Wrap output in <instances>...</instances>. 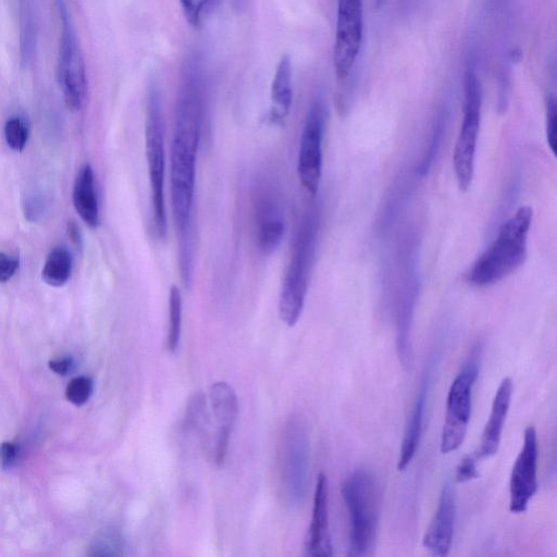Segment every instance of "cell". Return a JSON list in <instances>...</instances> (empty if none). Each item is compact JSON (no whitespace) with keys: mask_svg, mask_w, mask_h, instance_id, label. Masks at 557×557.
<instances>
[{"mask_svg":"<svg viewBox=\"0 0 557 557\" xmlns=\"http://www.w3.org/2000/svg\"><path fill=\"white\" fill-rule=\"evenodd\" d=\"M206 112V72L200 54L185 61L177 90L170 154L171 198L178 242V267L185 287L194 275L193 216L196 158Z\"/></svg>","mask_w":557,"mask_h":557,"instance_id":"1","label":"cell"},{"mask_svg":"<svg viewBox=\"0 0 557 557\" xmlns=\"http://www.w3.org/2000/svg\"><path fill=\"white\" fill-rule=\"evenodd\" d=\"M532 218V208L522 206L504 222L495 240L467 273L466 280L469 284L478 287L492 285L507 277L524 263Z\"/></svg>","mask_w":557,"mask_h":557,"instance_id":"2","label":"cell"},{"mask_svg":"<svg viewBox=\"0 0 557 557\" xmlns=\"http://www.w3.org/2000/svg\"><path fill=\"white\" fill-rule=\"evenodd\" d=\"M342 496L350 521L349 555H373L382 508V488L368 469L352 471L343 482Z\"/></svg>","mask_w":557,"mask_h":557,"instance_id":"3","label":"cell"},{"mask_svg":"<svg viewBox=\"0 0 557 557\" xmlns=\"http://www.w3.org/2000/svg\"><path fill=\"white\" fill-rule=\"evenodd\" d=\"M319 211L309 209L298 227L278 296V314L294 326L302 312L319 234Z\"/></svg>","mask_w":557,"mask_h":557,"instance_id":"4","label":"cell"},{"mask_svg":"<svg viewBox=\"0 0 557 557\" xmlns=\"http://www.w3.org/2000/svg\"><path fill=\"white\" fill-rule=\"evenodd\" d=\"M145 149L150 186L153 228L157 237L166 236L168 219L164 199L165 149L164 121L159 84L151 79L146 95Z\"/></svg>","mask_w":557,"mask_h":557,"instance_id":"5","label":"cell"},{"mask_svg":"<svg viewBox=\"0 0 557 557\" xmlns=\"http://www.w3.org/2000/svg\"><path fill=\"white\" fill-rule=\"evenodd\" d=\"M481 356L482 344L476 343L450 384L440 443L443 454L456 450L465 440L471 414L472 388L479 375Z\"/></svg>","mask_w":557,"mask_h":557,"instance_id":"6","label":"cell"},{"mask_svg":"<svg viewBox=\"0 0 557 557\" xmlns=\"http://www.w3.org/2000/svg\"><path fill=\"white\" fill-rule=\"evenodd\" d=\"M481 108V84L475 69L469 65L463 78L462 121L453 151V164L460 191L468 190L473 177Z\"/></svg>","mask_w":557,"mask_h":557,"instance_id":"7","label":"cell"},{"mask_svg":"<svg viewBox=\"0 0 557 557\" xmlns=\"http://www.w3.org/2000/svg\"><path fill=\"white\" fill-rule=\"evenodd\" d=\"M280 447L283 494L289 505L296 506L305 499L309 467L308 431L300 417L289 418L284 426Z\"/></svg>","mask_w":557,"mask_h":557,"instance_id":"8","label":"cell"},{"mask_svg":"<svg viewBox=\"0 0 557 557\" xmlns=\"http://www.w3.org/2000/svg\"><path fill=\"white\" fill-rule=\"evenodd\" d=\"M326 109L321 98L314 99L305 117L299 140L297 174L304 188L314 196L322 175V143Z\"/></svg>","mask_w":557,"mask_h":557,"instance_id":"9","label":"cell"},{"mask_svg":"<svg viewBox=\"0 0 557 557\" xmlns=\"http://www.w3.org/2000/svg\"><path fill=\"white\" fill-rule=\"evenodd\" d=\"M336 27L333 47L334 72L345 81L356 63L363 37L362 0H336Z\"/></svg>","mask_w":557,"mask_h":557,"instance_id":"10","label":"cell"},{"mask_svg":"<svg viewBox=\"0 0 557 557\" xmlns=\"http://www.w3.org/2000/svg\"><path fill=\"white\" fill-rule=\"evenodd\" d=\"M252 207L257 247L262 255L269 256L282 243L285 220L278 191L265 177L253 185Z\"/></svg>","mask_w":557,"mask_h":557,"instance_id":"11","label":"cell"},{"mask_svg":"<svg viewBox=\"0 0 557 557\" xmlns=\"http://www.w3.org/2000/svg\"><path fill=\"white\" fill-rule=\"evenodd\" d=\"M62 25L58 61L59 83L67 107L81 110L86 100L87 78L82 51L63 5Z\"/></svg>","mask_w":557,"mask_h":557,"instance_id":"12","label":"cell"},{"mask_svg":"<svg viewBox=\"0 0 557 557\" xmlns=\"http://www.w3.org/2000/svg\"><path fill=\"white\" fill-rule=\"evenodd\" d=\"M537 437L533 425L524 430L523 445L511 469L509 480V510L524 512L537 491Z\"/></svg>","mask_w":557,"mask_h":557,"instance_id":"13","label":"cell"},{"mask_svg":"<svg viewBox=\"0 0 557 557\" xmlns=\"http://www.w3.org/2000/svg\"><path fill=\"white\" fill-rule=\"evenodd\" d=\"M208 400L215 428L207 445L213 462L221 465L226 456L230 435L237 417V396L231 385L216 382L209 389Z\"/></svg>","mask_w":557,"mask_h":557,"instance_id":"14","label":"cell"},{"mask_svg":"<svg viewBox=\"0 0 557 557\" xmlns=\"http://www.w3.org/2000/svg\"><path fill=\"white\" fill-rule=\"evenodd\" d=\"M456 517V498L453 486L449 483L444 484L436 510L423 536V547L436 557L448 555Z\"/></svg>","mask_w":557,"mask_h":557,"instance_id":"15","label":"cell"},{"mask_svg":"<svg viewBox=\"0 0 557 557\" xmlns=\"http://www.w3.org/2000/svg\"><path fill=\"white\" fill-rule=\"evenodd\" d=\"M306 554L311 557L333 556V545L329 527L327 480L319 473L315 483L311 521L308 529Z\"/></svg>","mask_w":557,"mask_h":557,"instance_id":"16","label":"cell"},{"mask_svg":"<svg viewBox=\"0 0 557 557\" xmlns=\"http://www.w3.org/2000/svg\"><path fill=\"white\" fill-rule=\"evenodd\" d=\"M431 363L425 368L417 396L408 418L397 461V469L404 471L413 459L422 433L425 406L433 374Z\"/></svg>","mask_w":557,"mask_h":557,"instance_id":"17","label":"cell"},{"mask_svg":"<svg viewBox=\"0 0 557 557\" xmlns=\"http://www.w3.org/2000/svg\"><path fill=\"white\" fill-rule=\"evenodd\" d=\"M511 395L512 382L509 377H505L495 393L490 417L482 432L480 447L475 453L479 458L491 457L497 453Z\"/></svg>","mask_w":557,"mask_h":557,"instance_id":"18","label":"cell"},{"mask_svg":"<svg viewBox=\"0 0 557 557\" xmlns=\"http://www.w3.org/2000/svg\"><path fill=\"white\" fill-rule=\"evenodd\" d=\"M293 103V71L290 60L284 55L274 72L271 84V108L269 119L282 124L289 114Z\"/></svg>","mask_w":557,"mask_h":557,"instance_id":"19","label":"cell"},{"mask_svg":"<svg viewBox=\"0 0 557 557\" xmlns=\"http://www.w3.org/2000/svg\"><path fill=\"white\" fill-rule=\"evenodd\" d=\"M73 203L81 219L89 226L97 227L100 222L99 205L95 188L94 171L84 164L75 178Z\"/></svg>","mask_w":557,"mask_h":557,"instance_id":"20","label":"cell"},{"mask_svg":"<svg viewBox=\"0 0 557 557\" xmlns=\"http://www.w3.org/2000/svg\"><path fill=\"white\" fill-rule=\"evenodd\" d=\"M72 257L63 246L53 248L48 255L44 269L42 280L50 286L64 285L71 276Z\"/></svg>","mask_w":557,"mask_h":557,"instance_id":"21","label":"cell"},{"mask_svg":"<svg viewBox=\"0 0 557 557\" xmlns=\"http://www.w3.org/2000/svg\"><path fill=\"white\" fill-rule=\"evenodd\" d=\"M182 295L176 286H172L169 293V327H168V336H166V348L169 351H175L180 337H181V327H182Z\"/></svg>","mask_w":557,"mask_h":557,"instance_id":"22","label":"cell"},{"mask_svg":"<svg viewBox=\"0 0 557 557\" xmlns=\"http://www.w3.org/2000/svg\"><path fill=\"white\" fill-rule=\"evenodd\" d=\"M186 21L198 27L214 12L220 0H180Z\"/></svg>","mask_w":557,"mask_h":557,"instance_id":"23","label":"cell"},{"mask_svg":"<svg viewBox=\"0 0 557 557\" xmlns=\"http://www.w3.org/2000/svg\"><path fill=\"white\" fill-rule=\"evenodd\" d=\"M4 137L11 149L15 151L23 150L28 138V129L24 121L20 117L8 120L4 126Z\"/></svg>","mask_w":557,"mask_h":557,"instance_id":"24","label":"cell"},{"mask_svg":"<svg viewBox=\"0 0 557 557\" xmlns=\"http://www.w3.org/2000/svg\"><path fill=\"white\" fill-rule=\"evenodd\" d=\"M92 393V382L87 376H76L66 386L65 396L76 406L84 405Z\"/></svg>","mask_w":557,"mask_h":557,"instance_id":"25","label":"cell"},{"mask_svg":"<svg viewBox=\"0 0 557 557\" xmlns=\"http://www.w3.org/2000/svg\"><path fill=\"white\" fill-rule=\"evenodd\" d=\"M557 111L556 101L553 96L546 101V136L547 143L553 153H556L557 145Z\"/></svg>","mask_w":557,"mask_h":557,"instance_id":"26","label":"cell"},{"mask_svg":"<svg viewBox=\"0 0 557 557\" xmlns=\"http://www.w3.org/2000/svg\"><path fill=\"white\" fill-rule=\"evenodd\" d=\"M478 459L476 454H471L465 456L456 468L455 479L458 483H465L476 479L479 476L478 472Z\"/></svg>","mask_w":557,"mask_h":557,"instance_id":"27","label":"cell"},{"mask_svg":"<svg viewBox=\"0 0 557 557\" xmlns=\"http://www.w3.org/2000/svg\"><path fill=\"white\" fill-rule=\"evenodd\" d=\"M44 200L39 195H30L26 198L24 203L25 216L28 221H37L44 212Z\"/></svg>","mask_w":557,"mask_h":557,"instance_id":"28","label":"cell"},{"mask_svg":"<svg viewBox=\"0 0 557 557\" xmlns=\"http://www.w3.org/2000/svg\"><path fill=\"white\" fill-rule=\"evenodd\" d=\"M18 269V260L15 257L0 252V282L9 281Z\"/></svg>","mask_w":557,"mask_h":557,"instance_id":"29","label":"cell"},{"mask_svg":"<svg viewBox=\"0 0 557 557\" xmlns=\"http://www.w3.org/2000/svg\"><path fill=\"white\" fill-rule=\"evenodd\" d=\"M16 446L12 443L4 442L0 446V462L3 468H10L16 458Z\"/></svg>","mask_w":557,"mask_h":557,"instance_id":"30","label":"cell"},{"mask_svg":"<svg viewBox=\"0 0 557 557\" xmlns=\"http://www.w3.org/2000/svg\"><path fill=\"white\" fill-rule=\"evenodd\" d=\"M66 233L72 243L77 247L82 248L83 238L78 225L71 221L67 224Z\"/></svg>","mask_w":557,"mask_h":557,"instance_id":"31","label":"cell"},{"mask_svg":"<svg viewBox=\"0 0 557 557\" xmlns=\"http://www.w3.org/2000/svg\"><path fill=\"white\" fill-rule=\"evenodd\" d=\"M72 361L69 358L52 360L49 362V367L52 371L58 374L64 375L69 372Z\"/></svg>","mask_w":557,"mask_h":557,"instance_id":"32","label":"cell"},{"mask_svg":"<svg viewBox=\"0 0 557 557\" xmlns=\"http://www.w3.org/2000/svg\"><path fill=\"white\" fill-rule=\"evenodd\" d=\"M247 0H233V4L236 9H242L246 4Z\"/></svg>","mask_w":557,"mask_h":557,"instance_id":"33","label":"cell"}]
</instances>
